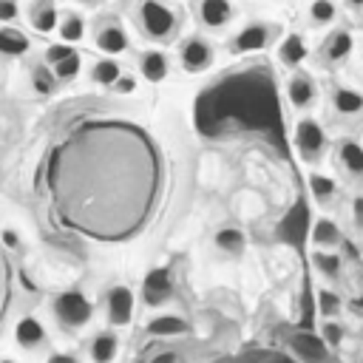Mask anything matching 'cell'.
Here are the masks:
<instances>
[{
	"label": "cell",
	"mask_w": 363,
	"mask_h": 363,
	"mask_svg": "<svg viewBox=\"0 0 363 363\" xmlns=\"http://www.w3.org/2000/svg\"><path fill=\"white\" fill-rule=\"evenodd\" d=\"M289 349L301 363H329L326 340L312 335V332H292L289 335Z\"/></svg>",
	"instance_id": "cell-3"
},
{
	"label": "cell",
	"mask_w": 363,
	"mask_h": 363,
	"mask_svg": "<svg viewBox=\"0 0 363 363\" xmlns=\"http://www.w3.org/2000/svg\"><path fill=\"white\" fill-rule=\"evenodd\" d=\"M312 241L320 244V247H332V244H337V241H340V230H337V224L329 221V218H318L315 227H312Z\"/></svg>",
	"instance_id": "cell-19"
},
{
	"label": "cell",
	"mask_w": 363,
	"mask_h": 363,
	"mask_svg": "<svg viewBox=\"0 0 363 363\" xmlns=\"http://www.w3.org/2000/svg\"><path fill=\"white\" fill-rule=\"evenodd\" d=\"M340 159L352 173H363V147L354 142H343L340 147Z\"/></svg>",
	"instance_id": "cell-24"
},
{
	"label": "cell",
	"mask_w": 363,
	"mask_h": 363,
	"mask_svg": "<svg viewBox=\"0 0 363 363\" xmlns=\"http://www.w3.org/2000/svg\"><path fill=\"white\" fill-rule=\"evenodd\" d=\"M349 51H352V34H349V31H335V34L329 37V43H326L329 60H343Z\"/></svg>",
	"instance_id": "cell-23"
},
{
	"label": "cell",
	"mask_w": 363,
	"mask_h": 363,
	"mask_svg": "<svg viewBox=\"0 0 363 363\" xmlns=\"http://www.w3.org/2000/svg\"><path fill=\"white\" fill-rule=\"evenodd\" d=\"M119 352V340L113 332H99L94 340H91V360L94 363H111Z\"/></svg>",
	"instance_id": "cell-12"
},
{
	"label": "cell",
	"mask_w": 363,
	"mask_h": 363,
	"mask_svg": "<svg viewBox=\"0 0 363 363\" xmlns=\"http://www.w3.org/2000/svg\"><path fill=\"white\" fill-rule=\"evenodd\" d=\"M201 20L207 26H224L230 20V3L227 0H201Z\"/></svg>",
	"instance_id": "cell-16"
},
{
	"label": "cell",
	"mask_w": 363,
	"mask_h": 363,
	"mask_svg": "<svg viewBox=\"0 0 363 363\" xmlns=\"http://www.w3.org/2000/svg\"><path fill=\"white\" fill-rule=\"evenodd\" d=\"M309 14L315 23H329L335 17V6H332V0H312Z\"/></svg>",
	"instance_id": "cell-30"
},
{
	"label": "cell",
	"mask_w": 363,
	"mask_h": 363,
	"mask_svg": "<svg viewBox=\"0 0 363 363\" xmlns=\"http://www.w3.org/2000/svg\"><path fill=\"white\" fill-rule=\"evenodd\" d=\"M31 23H34L37 31L48 34V31L57 26V11H54V6H51L48 0H40V3L31 9Z\"/></svg>",
	"instance_id": "cell-18"
},
{
	"label": "cell",
	"mask_w": 363,
	"mask_h": 363,
	"mask_svg": "<svg viewBox=\"0 0 363 363\" xmlns=\"http://www.w3.org/2000/svg\"><path fill=\"white\" fill-rule=\"evenodd\" d=\"M0 363H17V360H11V357H3V360H0Z\"/></svg>",
	"instance_id": "cell-41"
},
{
	"label": "cell",
	"mask_w": 363,
	"mask_h": 363,
	"mask_svg": "<svg viewBox=\"0 0 363 363\" xmlns=\"http://www.w3.org/2000/svg\"><path fill=\"white\" fill-rule=\"evenodd\" d=\"M17 17V3L14 0H0V20H14Z\"/></svg>",
	"instance_id": "cell-35"
},
{
	"label": "cell",
	"mask_w": 363,
	"mask_h": 363,
	"mask_svg": "<svg viewBox=\"0 0 363 363\" xmlns=\"http://www.w3.org/2000/svg\"><path fill=\"white\" fill-rule=\"evenodd\" d=\"M349 6H363V0H349Z\"/></svg>",
	"instance_id": "cell-40"
},
{
	"label": "cell",
	"mask_w": 363,
	"mask_h": 363,
	"mask_svg": "<svg viewBox=\"0 0 363 363\" xmlns=\"http://www.w3.org/2000/svg\"><path fill=\"white\" fill-rule=\"evenodd\" d=\"M320 337L326 340V346H340V340H343V329H340L335 320H326V323L320 326Z\"/></svg>",
	"instance_id": "cell-33"
},
{
	"label": "cell",
	"mask_w": 363,
	"mask_h": 363,
	"mask_svg": "<svg viewBox=\"0 0 363 363\" xmlns=\"http://www.w3.org/2000/svg\"><path fill=\"white\" fill-rule=\"evenodd\" d=\"M105 306H108V320L113 326H128L130 318H133V292L130 286H111L108 289V298H105Z\"/></svg>",
	"instance_id": "cell-4"
},
{
	"label": "cell",
	"mask_w": 363,
	"mask_h": 363,
	"mask_svg": "<svg viewBox=\"0 0 363 363\" xmlns=\"http://www.w3.org/2000/svg\"><path fill=\"white\" fill-rule=\"evenodd\" d=\"M3 241H6L9 247H14V244H17V235H14L11 230H6V233H3Z\"/></svg>",
	"instance_id": "cell-39"
},
{
	"label": "cell",
	"mask_w": 363,
	"mask_h": 363,
	"mask_svg": "<svg viewBox=\"0 0 363 363\" xmlns=\"http://www.w3.org/2000/svg\"><path fill=\"white\" fill-rule=\"evenodd\" d=\"M31 82H34V91H37V94H51V88H54V74H48L45 68H34Z\"/></svg>",
	"instance_id": "cell-32"
},
{
	"label": "cell",
	"mask_w": 363,
	"mask_h": 363,
	"mask_svg": "<svg viewBox=\"0 0 363 363\" xmlns=\"http://www.w3.org/2000/svg\"><path fill=\"white\" fill-rule=\"evenodd\" d=\"M74 51H71V45H48V51H45V60H48V65L54 68L57 62H62L65 57H71Z\"/></svg>",
	"instance_id": "cell-34"
},
{
	"label": "cell",
	"mask_w": 363,
	"mask_h": 363,
	"mask_svg": "<svg viewBox=\"0 0 363 363\" xmlns=\"http://www.w3.org/2000/svg\"><path fill=\"white\" fill-rule=\"evenodd\" d=\"M113 88H116L119 94H133V88H136V79H133V77H119V79L113 82Z\"/></svg>",
	"instance_id": "cell-36"
},
{
	"label": "cell",
	"mask_w": 363,
	"mask_h": 363,
	"mask_svg": "<svg viewBox=\"0 0 363 363\" xmlns=\"http://www.w3.org/2000/svg\"><path fill=\"white\" fill-rule=\"evenodd\" d=\"M142 23H145L147 34L164 37V34H170V28H173V14H170V9H164L162 3L145 0V6H142Z\"/></svg>",
	"instance_id": "cell-6"
},
{
	"label": "cell",
	"mask_w": 363,
	"mask_h": 363,
	"mask_svg": "<svg viewBox=\"0 0 363 363\" xmlns=\"http://www.w3.org/2000/svg\"><path fill=\"white\" fill-rule=\"evenodd\" d=\"M57 218L94 241H128L147 227L162 196V153L125 119H88L48 156Z\"/></svg>",
	"instance_id": "cell-1"
},
{
	"label": "cell",
	"mask_w": 363,
	"mask_h": 363,
	"mask_svg": "<svg viewBox=\"0 0 363 363\" xmlns=\"http://www.w3.org/2000/svg\"><path fill=\"white\" fill-rule=\"evenodd\" d=\"M51 309H54L57 320H60L65 329H82V326L91 323V315H94L91 301H88L79 289H68V292L57 295Z\"/></svg>",
	"instance_id": "cell-2"
},
{
	"label": "cell",
	"mask_w": 363,
	"mask_h": 363,
	"mask_svg": "<svg viewBox=\"0 0 363 363\" xmlns=\"http://www.w3.org/2000/svg\"><path fill=\"white\" fill-rule=\"evenodd\" d=\"M119 77H122V74H119V65H116L113 60H99V62L94 65V79L102 82V85H113Z\"/></svg>",
	"instance_id": "cell-25"
},
{
	"label": "cell",
	"mask_w": 363,
	"mask_h": 363,
	"mask_svg": "<svg viewBox=\"0 0 363 363\" xmlns=\"http://www.w3.org/2000/svg\"><path fill=\"white\" fill-rule=\"evenodd\" d=\"M14 340L23 346V349H28V352H34V349H40L43 343H45V329H43V323L37 320V318H20L17 320V326H14Z\"/></svg>",
	"instance_id": "cell-9"
},
{
	"label": "cell",
	"mask_w": 363,
	"mask_h": 363,
	"mask_svg": "<svg viewBox=\"0 0 363 363\" xmlns=\"http://www.w3.org/2000/svg\"><path fill=\"white\" fill-rule=\"evenodd\" d=\"M216 244L224 250V252H241L244 250V233L238 227H221L216 233Z\"/></svg>",
	"instance_id": "cell-21"
},
{
	"label": "cell",
	"mask_w": 363,
	"mask_h": 363,
	"mask_svg": "<svg viewBox=\"0 0 363 363\" xmlns=\"http://www.w3.org/2000/svg\"><path fill=\"white\" fill-rule=\"evenodd\" d=\"M150 363H179V354L176 352H159Z\"/></svg>",
	"instance_id": "cell-38"
},
{
	"label": "cell",
	"mask_w": 363,
	"mask_h": 363,
	"mask_svg": "<svg viewBox=\"0 0 363 363\" xmlns=\"http://www.w3.org/2000/svg\"><path fill=\"white\" fill-rule=\"evenodd\" d=\"M318 309H320V315H323V318H335V315H337V309H340L337 295H335V292H329V289H320V292H318Z\"/></svg>",
	"instance_id": "cell-28"
},
{
	"label": "cell",
	"mask_w": 363,
	"mask_h": 363,
	"mask_svg": "<svg viewBox=\"0 0 363 363\" xmlns=\"http://www.w3.org/2000/svg\"><path fill=\"white\" fill-rule=\"evenodd\" d=\"M190 326L184 318L179 315H156L150 323H147V332L153 337H176V335H184Z\"/></svg>",
	"instance_id": "cell-11"
},
{
	"label": "cell",
	"mask_w": 363,
	"mask_h": 363,
	"mask_svg": "<svg viewBox=\"0 0 363 363\" xmlns=\"http://www.w3.org/2000/svg\"><path fill=\"white\" fill-rule=\"evenodd\" d=\"M295 145H298L301 156L315 159L323 147V128L315 119H301L298 128H295Z\"/></svg>",
	"instance_id": "cell-5"
},
{
	"label": "cell",
	"mask_w": 363,
	"mask_h": 363,
	"mask_svg": "<svg viewBox=\"0 0 363 363\" xmlns=\"http://www.w3.org/2000/svg\"><path fill=\"white\" fill-rule=\"evenodd\" d=\"M139 68H142V77L147 82H162L167 77V60L159 51H145L139 60Z\"/></svg>",
	"instance_id": "cell-13"
},
{
	"label": "cell",
	"mask_w": 363,
	"mask_h": 363,
	"mask_svg": "<svg viewBox=\"0 0 363 363\" xmlns=\"http://www.w3.org/2000/svg\"><path fill=\"white\" fill-rule=\"evenodd\" d=\"M281 60L286 62V65H298L303 57H306V45H303V40L298 37V34H289L284 43H281Z\"/></svg>",
	"instance_id": "cell-20"
},
{
	"label": "cell",
	"mask_w": 363,
	"mask_h": 363,
	"mask_svg": "<svg viewBox=\"0 0 363 363\" xmlns=\"http://www.w3.org/2000/svg\"><path fill=\"white\" fill-rule=\"evenodd\" d=\"M289 99L295 108H306L312 99H315V82L303 74H298L292 82H289Z\"/></svg>",
	"instance_id": "cell-15"
},
{
	"label": "cell",
	"mask_w": 363,
	"mask_h": 363,
	"mask_svg": "<svg viewBox=\"0 0 363 363\" xmlns=\"http://www.w3.org/2000/svg\"><path fill=\"white\" fill-rule=\"evenodd\" d=\"M77 71H79V54H71V57H65L62 62L54 65V77L57 79H71Z\"/></svg>",
	"instance_id": "cell-31"
},
{
	"label": "cell",
	"mask_w": 363,
	"mask_h": 363,
	"mask_svg": "<svg viewBox=\"0 0 363 363\" xmlns=\"http://www.w3.org/2000/svg\"><path fill=\"white\" fill-rule=\"evenodd\" d=\"M309 187H312V193H315L318 199H329V196L335 193V182H332L329 176H320V173H312V176H309Z\"/></svg>",
	"instance_id": "cell-29"
},
{
	"label": "cell",
	"mask_w": 363,
	"mask_h": 363,
	"mask_svg": "<svg viewBox=\"0 0 363 363\" xmlns=\"http://www.w3.org/2000/svg\"><path fill=\"white\" fill-rule=\"evenodd\" d=\"M96 45L108 54H119L128 48V34L119 28V26H105L99 34H96Z\"/></svg>",
	"instance_id": "cell-14"
},
{
	"label": "cell",
	"mask_w": 363,
	"mask_h": 363,
	"mask_svg": "<svg viewBox=\"0 0 363 363\" xmlns=\"http://www.w3.org/2000/svg\"><path fill=\"white\" fill-rule=\"evenodd\" d=\"M142 289H145V303H150V306L164 303V301L170 298V289H173L170 272H167V269H153V272H147Z\"/></svg>",
	"instance_id": "cell-8"
},
{
	"label": "cell",
	"mask_w": 363,
	"mask_h": 363,
	"mask_svg": "<svg viewBox=\"0 0 363 363\" xmlns=\"http://www.w3.org/2000/svg\"><path fill=\"white\" fill-rule=\"evenodd\" d=\"M45 363H79V360L74 354H68V352H51Z\"/></svg>",
	"instance_id": "cell-37"
},
{
	"label": "cell",
	"mask_w": 363,
	"mask_h": 363,
	"mask_svg": "<svg viewBox=\"0 0 363 363\" xmlns=\"http://www.w3.org/2000/svg\"><path fill=\"white\" fill-rule=\"evenodd\" d=\"M26 48H28V40L17 28H0V54L20 57L26 54Z\"/></svg>",
	"instance_id": "cell-17"
},
{
	"label": "cell",
	"mask_w": 363,
	"mask_h": 363,
	"mask_svg": "<svg viewBox=\"0 0 363 363\" xmlns=\"http://www.w3.org/2000/svg\"><path fill=\"white\" fill-rule=\"evenodd\" d=\"M267 37H269V28L261 26V23H252V26H247L241 34H235V40H233V51H238V54L258 51V48L267 45Z\"/></svg>",
	"instance_id": "cell-10"
},
{
	"label": "cell",
	"mask_w": 363,
	"mask_h": 363,
	"mask_svg": "<svg viewBox=\"0 0 363 363\" xmlns=\"http://www.w3.org/2000/svg\"><path fill=\"white\" fill-rule=\"evenodd\" d=\"M60 34H62V40H65V43H77V40H82L85 26H82V20H79V17L68 14V17L62 20V26H60Z\"/></svg>",
	"instance_id": "cell-26"
},
{
	"label": "cell",
	"mask_w": 363,
	"mask_h": 363,
	"mask_svg": "<svg viewBox=\"0 0 363 363\" xmlns=\"http://www.w3.org/2000/svg\"><path fill=\"white\" fill-rule=\"evenodd\" d=\"M210 60H213V51H210V43H207V40L193 37V40L184 43V48H182V65H184L190 74L204 71V68L210 65Z\"/></svg>",
	"instance_id": "cell-7"
},
{
	"label": "cell",
	"mask_w": 363,
	"mask_h": 363,
	"mask_svg": "<svg viewBox=\"0 0 363 363\" xmlns=\"http://www.w3.org/2000/svg\"><path fill=\"white\" fill-rule=\"evenodd\" d=\"M335 108L340 113H357L363 108V96L357 91H352V88H337L335 91Z\"/></svg>",
	"instance_id": "cell-22"
},
{
	"label": "cell",
	"mask_w": 363,
	"mask_h": 363,
	"mask_svg": "<svg viewBox=\"0 0 363 363\" xmlns=\"http://www.w3.org/2000/svg\"><path fill=\"white\" fill-rule=\"evenodd\" d=\"M312 261H315V267H318L320 272H326V275H337V272H340V258H337L335 252L318 250V252L312 255Z\"/></svg>",
	"instance_id": "cell-27"
}]
</instances>
